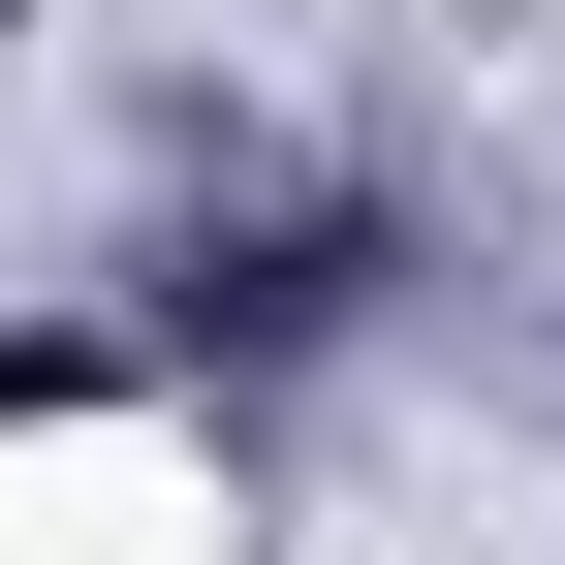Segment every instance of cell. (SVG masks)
<instances>
[{
    "mask_svg": "<svg viewBox=\"0 0 565 565\" xmlns=\"http://www.w3.org/2000/svg\"><path fill=\"white\" fill-rule=\"evenodd\" d=\"M0 32H32V0H0Z\"/></svg>",
    "mask_w": 565,
    "mask_h": 565,
    "instance_id": "1",
    "label": "cell"
}]
</instances>
